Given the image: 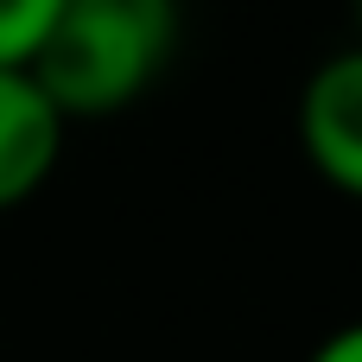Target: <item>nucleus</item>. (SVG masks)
Returning <instances> with one entry per match:
<instances>
[{
    "instance_id": "20e7f679",
    "label": "nucleus",
    "mask_w": 362,
    "mask_h": 362,
    "mask_svg": "<svg viewBox=\"0 0 362 362\" xmlns=\"http://www.w3.org/2000/svg\"><path fill=\"white\" fill-rule=\"evenodd\" d=\"M51 19H57V0H0V64H32Z\"/></svg>"
},
{
    "instance_id": "f03ea898",
    "label": "nucleus",
    "mask_w": 362,
    "mask_h": 362,
    "mask_svg": "<svg viewBox=\"0 0 362 362\" xmlns=\"http://www.w3.org/2000/svg\"><path fill=\"white\" fill-rule=\"evenodd\" d=\"M299 146L305 165L362 204V45L331 51L299 89Z\"/></svg>"
},
{
    "instance_id": "7ed1b4c3",
    "label": "nucleus",
    "mask_w": 362,
    "mask_h": 362,
    "mask_svg": "<svg viewBox=\"0 0 362 362\" xmlns=\"http://www.w3.org/2000/svg\"><path fill=\"white\" fill-rule=\"evenodd\" d=\"M64 108L25 64H0V216L32 204L64 159Z\"/></svg>"
},
{
    "instance_id": "423d86ee",
    "label": "nucleus",
    "mask_w": 362,
    "mask_h": 362,
    "mask_svg": "<svg viewBox=\"0 0 362 362\" xmlns=\"http://www.w3.org/2000/svg\"><path fill=\"white\" fill-rule=\"evenodd\" d=\"M350 13H356V45H362V0H350Z\"/></svg>"
},
{
    "instance_id": "39448f33",
    "label": "nucleus",
    "mask_w": 362,
    "mask_h": 362,
    "mask_svg": "<svg viewBox=\"0 0 362 362\" xmlns=\"http://www.w3.org/2000/svg\"><path fill=\"white\" fill-rule=\"evenodd\" d=\"M305 362H362V318L337 325L331 337H318V350H312Z\"/></svg>"
},
{
    "instance_id": "f257e3e1",
    "label": "nucleus",
    "mask_w": 362,
    "mask_h": 362,
    "mask_svg": "<svg viewBox=\"0 0 362 362\" xmlns=\"http://www.w3.org/2000/svg\"><path fill=\"white\" fill-rule=\"evenodd\" d=\"M178 0H57V19L25 64L64 121H108L134 108L178 57Z\"/></svg>"
}]
</instances>
